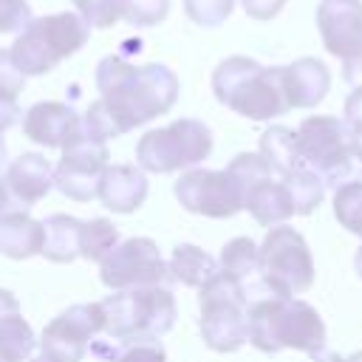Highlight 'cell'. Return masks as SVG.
<instances>
[{
  "label": "cell",
  "instance_id": "cell-1",
  "mask_svg": "<svg viewBox=\"0 0 362 362\" xmlns=\"http://www.w3.org/2000/svg\"><path fill=\"white\" fill-rule=\"evenodd\" d=\"M96 88L102 99L82 113V130L93 139H116L133 127L153 122L178 102V76L161 65H133L119 54H107L96 65Z\"/></svg>",
  "mask_w": 362,
  "mask_h": 362
},
{
  "label": "cell",
  "instance_id": "cell-2",
  "mask_svg": "<svg viewBox=\"0 0 362 362\" xmlns=\"http://www.w3.org/2000/svg\"><path fill=\"white\" fill-rule=\"evenodd\" d=\"M249 342L263 354H280L283 348L317 356L325 351V322L320 311L297 297L263 294L246 308Z\"/></svg>",
  "mask_w": 362,
  "mask_h": 362
},
{
  "label": "cell",
  "instance_id": "cell-3",
  "mask_svg": "<svg viewBox=\"0 0 362 362\" xmlns=\"http://www.w3.org/2000/svg\"><path fill=\"white\" fill-rule=\"evenodd\" d=\"M212 93L221 105L252 122H269L291 110L283 85V65L266 68L240 54L218 62L212 71Z\"/></svg>",
  "mask_w": 362,
  "mask_h": 362
},
{
  "label": "cell",
  "instance_id": "cell-4",
  "mask_svg": "<svg viewBox=\"0 0 362 362\" xmlns=\"http://www.w3.org/2000/svg\"><path fill=\"white\" fill-rule=\"evenodd\" d=\"M105 334L113 342L161 339L173 331L178 305L167 286H136L107 294L102 303Z\"/></svg>",
  "mask_w": 362,
  "mask_h": 362
},
{
  "label": "cell",
  "instance_id": "cell-5",
  "mask_svg": "<svg viewBox=\"0 0 362 362\" xmlns=\"http://www.w3.org/2000/svg\"><path fill=\"white\" fill-rule=\"evenodd\" d=\"M90 37V25L76 11H59L28 20L17 34L8 54L25 76H42L54 71L65 57L76 54Z\"/></svg>",
  "mask_w": 362,
  "mask_h": 362
},
{
  "label": "cell",
  "instance_id": "cell-6",
  "mask_svg": "<svg viewBox=\"0 0 362 362\" xmlns=\"http://www.w3.org/2000/svg\"><path fill=\"white\" fill-rule=\"evenodd\" d=\"M294 133L300 164L317 173L325 187L337 189L348 181H362V161L351 150V133L342 119L308 116Z\"/></svg>",
  "mask_w": 362,
  "mask_h": 362
},
{
  "label": "cell",
  "instance_id": "cell-7",
  "mask_svg": "<svg viewBox=\"0 0 362 362\" xmlns=\"http://www.w3.org/2000/svg\"><path fill=\"white\" fill-rule=\"evenodd\" d=\"M201 303V337L209 351L232 354L249 342V294L240 280L218 272L206 286L198 288Z\"/></svg>",
  "mask_w": 362,
  "mask_h": 362
},
{
  "label": "cell",
  "instance_id": "cell-8",
  "mask_svg": "<svg viewBox=\"0 0 362 362\" xmlns=\"http://www.w3.org/2000/svg\"><path fill=\"white\" fill-rule=\"evenodd\" d=\"M212 153V130L201 119H175L147 130L136 144V167L144 173H178L201 164Z\"/></svg>",
  "mask_w": 362,
  "mask_h": 362
},
{
  "label": "cell",
  "instance_id": "cell-9",
  "mask_svg": "<svg viewBox=\"0 0 362 362\" xmlns=\"http://www.w3.org/2000/svg\"><path fill=\"white\" fill-rule=\"evenodd\" d=\"M263 286L277 297H294L314 283V257L305 238L294 226H272L257 246Z\"/></svg>",
  "mask_w": 362,
  "mask_h": 362
},
{
  "label": "cell",
  "instance_id": "cell-10",
  "mask_svg": "<svg viewBox=\"0 0 362 362\" xmlns=\"http://www.w3.org/2000/svg\"><path fill=\"white\" fill-rule=\"evenodd\" d=\"M107 141L93 139L82 130L62 147V158L54 167V187L71 201H90L99 192L102 173L107 170Z\"/></svg>",
  "mask_w": 362,
  "mask_h": 362
},
{
  "label": "cell",
  "instance_id": "cell-11",
  "mask_svg": "<svg viewBox=\"0 0 362 362\" xmlns=\"http://www.w3.org/2000/svg\"><path fill=\"white\" fill-rule=\"evenodd\" d=\"M99 277L107 288L124 291L136 286H164L170 280V269L156 240L127 238V240H119L110 249V255L99 263Z\"/></svg>",
  "mask_w": 362,
  "mask_h": 362
},
{
  "label": "cell",
  "instance_id": "cell-12",
  "mask_svg": "<svg viewBox=\"0 0 362 362\" xmlns=\"http://www.w3.org/2000/svg\"><path fill=\"white\" fill-rule=\"evenodd\" d=\"M105 331V311L99 303H76L54 317L40 337L42 359L48 362H82L96 334Z\"/></svg>",
  "mask_w": 362,
  "mask_h": 362
},
{
  "label": "cell",
  "instance_id": "cell-13",
  "mask_svg": "<svg viewBox=\"0 0 362 362\" xmlns=\"http://www.w3.org/2000/svg\"><path fill=\"white\" fill-rule=\"evenodd\" d=\"M173 192L187 212L204 218H232L243 209L240 187L226 170L189 167L187 173L178 175Z\"/></svg>",
  "mask_w": 362,
  "mask_h": 362
},
{
  "label": "cell",
  "instance_id": "cell-14",
  "mask_svg": "<svg viewBox=\"0 0 362 362\" xmlns=\"http://www.w3.org/2000/svg\"><path fill=\"white\" fill-rule=\"evenodd\" d=\"M317 28L325 51L342 65L362 57V0H320Z\"/></svg>",
  "mask_w": 362,
  "mask_h": 362
},
{
  "label": "cell",
  "instance_id": "cell-15",
  "mask_svg": "<svg viewBox=\"0 0 362 362\" xmlns=\"http://www.w3.org/2000/svg\"><path fill=\"white\" fill-rule=\"evenodd\" d=\"M82 124V113L65 102H37L23 113V133L40 147H65Z\"/></svg>",
  "mask_w": 362,
  "mask_h": 362
},
{
  "label": "cell",
  "instance_id": "cell-16",
  "mask_svg": "<svg viewBox=\"0 0 362 362\" xmlns=\"http://www.w3.org/2000/svg\"><path fill=\"white\" fill-rule=\"evenodd\" d=\"M3 184L11 195V201L20 204L23 209H28V206L40 204L54 189V167L40 153H23L6 167Z\"/></svg>",
  "mask_w": 362,
  "mask_h": 362
},
{
  "label": "cell",
  "instance_id": "cell-17",
  "mask_svg": "<svg viewBox=\"0 0 362 362\" xmlns=\"http://www.w3.org/2000/svg\"><path fill=\"white\" fill-rule=\"evenodd\" d=\"M147 175L136 164H107L96 198L116 215H130L147 201Z\"/></svg>",
  "mask_w": 362,
  "mask_h": 362
},
{
  "label": "cell",
  "instance_id": "cell-18",
  "mask_svg": "<svg viewBox=\"0 0 362 362\" xmlns=\"http://www.w3.org/2000/svg\"><path fill=\"white\" fill-rule=\"evenodd\" d=\"M283 85L291 107H317L331 88V74L322 59L300 57L291 65H283Z\"/></svg>",
  "mask_w": 362,
  "mask_h": 362
},
{
  "label": "cell",
  "instance_id": "cell-19",
  "mask_svg": "<svg viewBox=\"0 0 362 362\" xmlns=\"http://www.w3.org/2000/svg\"><path fill=\"white\" fill-rule=\"evenodd\" d=\"M37 348V337L23 317L20 300L0 288V362H28Z\"/></svg>",
  "mask_w": 362,
  "mask_h": 362
},
{
  "label": "cell",
  "instance_id": "cell-20",
  "mask_svg": "<svg viewBox=\"0 0 362 362\" xmlns=\"http://www.w3.org/2000/svg\"><path fill=\"white\" fill-rule=\"evenodd\" d=\"M243 209H249V215L260 226H280L294 215L291 195H288L283 178H277V175H266V178L249 184V189L243 195Z\"/></svg>",
  "mask_w": 362,
  "mask_h": 362
},
{
  "label": "cell",
  "instance_id": "cell-21",
  "mask_svg": "<svg viewBox=\"0 0 362 362\" xmlns=\"http://www.w3.org/2000/svg\"><path fill=\"white\" fill-rule=\"evenodd\" d=\"M218 266H221V272H226L229 277H235V280L243 283V288L249 294V303L255 297L272 294L263 286V277H260V252H257V243L252 238H232L221 249Z\"/></svg>",
  "mask_w": 362,
  "mask_h": 362
},
{
  "label": "cell",
  "instance_id": "cell-22",
  "mask_svg": "<svg viewBox=\"0 0 362 362\" xmlns=\"http://www.w3.org/2000/svg\"><path fill=\"white\" fill-rule=\"evenodd\" d=\"M42 249V221L25 209H8L0 215V255L11 260H28Z\"/></svg>",
  "mask_w": 362,
  "mask_h": 362
},
{
  "label": "cell",
  "instance_id": "cell-23",
  "mask_svg": "<svg viewBox=\"0 0 362 362\" xmlns=\"http://www.w3.org/2000/svg\"><path fill=\"white\" fill-rule=\"evenodd\" d=\"M82 221L65 212H54L42 221V249L40 255L51 263H71L79 257Z\"/></svg>",
  "mask_w": 362,
  "mask_h": 362
},
{
  "label": "cell",
  "instance_id": "cell-24",
  "mask_svg": "<svg viewBox=\"0 0 362 362\" xmlns=\"http://www.w3.org/2000/svg\"><path fill=\"white\" fill-rule=\"evenodd\" d=\"M167 269H170V277H173L175 283L189 286V288L206 286V283L221 272L218 260H215L209 252H204V249H198V246H192V243H178V246L173 249V255H170Z\"/></svg>",
  "mask_w": 362,
  "mask_h": 362
},
{
  "label": "cell",
  "instance_id": "cell-25",
  "mask_svg": "<svg viewBox=\"0 0 362 362\" xmlns=\"http://www.w3.org/2000/svg\"><path fill=\"white\" fill-rule=\"evenodd\" d=\"M260 156L269 161L272 173L277 178L288 175L291 170L303 167L300 164V156H297V133L291 127H283V124H272L263 136H260V144H257Z\"/></svg>",
  "mask_w": 362,
  "mask_h": 362
},
{
  "label": "cell",
  "instance_id": "cell-26",
  "mask_svg": "<svg viewBox=\"0 0 362 362\" xmlns=\"http://www.w3.org/2000/svg\"><path fill=\"white\" fill-rule=\"evenodd\" d=\"M283 184H286V189L291 195L294 215H311L322 204V198H325V184L308 167L291 170L288 175H283Z\"/></svg>",
  "mask_w": 362,
  "mask_h": 362
},
{
  "label": "cell",
  "instance_id": "cell-27",
  "mask_svg": "<svg viewBox=\"0 0 362 362\" xmlns=\"http://www.w3.org/2000/svg\"><path fill=\"white\" fill-rule=\"evenodd\" d=\"M119 243V229L107 218H90L82 221V235H79V257L90 263H102L110 249Z\"/></svg>",
  "mask_w": 362,
  "mask_h": 362
},
{
  "label": "cell",
  "instance_id": "cell-28",
  "mask_svg": "<svg viewBox=\"0 0 362 362\" xmlns=\"http://www.w3.org/2000/svg\"><path fill=\"white\" fill-rule=\"evenodd\" d=\"M113 342V339H110ZM90 351L105 356L107 362H167V351L161 339H141V342H113L110 348L102 342H90Z\"/></svg>",
  "mask_w": 362,
  "mask_h": 362
},
{
  "label": "cell",
  "instance_id": "cell-29",
  "mask_svg": "<svg viewBox=\"0 0 362 362\" xmlns=\"http://www.w3.org/2000/svg\"><path fill=\"white\" fill-rule=\"evenodd\" d=\"M334 218L362 238V181H348L334 189Z\"/></svg>",
  "mask_w": 362,
  "mask_h": 362
},
{
  "label": "cell",
  "instance_id": "cell-30",
  "mask_svg": "<svg viewBox=\"0 0 362 362\" xmlns=\"http://www.w3.org/2000/svg\"><path fill=\"white\" fill-rule=\"evenodd\" d=\"M71 3L90 28H110L116 20H122L124 11V0H71Z\"/></svg>",
  "mask_w": 362,
  "mask_h": 362
},
{
  "label": "cell",
  "instance_id": "cell-31",
  "mask_svg": "<svg viewBox=\"0 0 362 362\" xmlns=\"http://www.w3.org/2000/svg\"><path fill=\"white\" fill-rule=\"evenodd\" d=\"M170 11V0H124L122 20H127L136 28L158 25Z\"/></svg>",
  "mask_w": 362,
  "mask_h": 362
},
{
  "label": "cell",
  "instance_id": "cell-32",
  "mask_svg": "<svg viewBox=\"0 0 362 362\" xmlns=\"http://www.w3.org/2000/svg\"><path fill=\"white\" fill-rule=\"evenodd\" d=\"M235 8V0H184V11L192 23L204 28L221 25Z\"/></svg>",
  "mask_w": 362,
  "mask_h": 362
},
{
  "label": "cell",
  "instance_id": "cell-33",
  "mask_svg": "<svg viewBox=\"0 0 362 362\" xmlns=\"http://www.w3.org/2000/svg\"><path fill=\"white\" fill-rule=\"evenodd\" d=\"M31 20L28 0H0V34H20Z\"/></svg>",
  "mask_w": 362,
  "mask_h": 362
},
{
  "label": "cell",
  "instance_id": "cell-34",
  "mask_svg": "<svg viewBox=\"0 0 362 362\" xmlns=\"http://www.w3.org/2000/svg\"><path fill=\"white\" fill-rule=\"evenodd\" d=\"M25 88V74L14 65L8 48H0V93L3 96H20Z\"/></svg>",
  "mask_w": 362,
  "mask_h": 362
},
{
  "label": "cell",
  "instance_id": "cell-35",
  "mask_svg": "<svg viewBox=\"0 0 362 362\" xmlns=\"http://www.w3.org/2000/svg\"><path fill=\"white\" fill-rule=\"evenodd\" d=\"M240 6L252 20H272L283 11L286 0H240Z\"/></svg>",
  "mask_w": 362,
  "mask_h": 362
},
{
  "label": "cell",
  "instance_id": "cell-36",
  "mask_svg": "<svg viewBox=\"0 0 362 362\" xmlns=\"http://www.w3.org/2000/svg\"><path fill=\"white\" fill-rule=\"evenodd\" d=\"M20 119H23V110H20L17 99H14V96H3V93H0V136H3L8 127H14Z\"/></svg>",
  "mask_w": 362,
  "mask_h": 362
},
{
  "label": "cell",
  "instance_id": "cell-37",
  "mask_svg": "<svg viewBox=\"0 0 362 362\" xmlns=\"http://www.w3.org/2000/svg\"><path fill=\"white\" fill-rule=\"evenodd\" d=\"M345 124H356L362 122V85H356L348 96H345V116H342Z\"/></svg>",
  "mask_w": 362,
  "mask_h": 362
},
{
  "label": "cell",
  "instance_id": "cell-38",
  "mask_svg": "<svg viewBox=\"0 0 362 362\" xmlns=\"http://www.w3.org/2000/svg\"><path fill=\"white\" fill-rule=\"evenodd\" d=\"M342 79L348 82V85H362V57L359 59H354V62H348V65H342Z\"/></svg>",
  "mask_w": 362,
  "mask_h": 362
},
{
  "label": "cell",
  "instance_id": "cell-39",
  "mask_svg": "<svg viewBox=\"0 0 362 362\" xmlns=\"http://www.w3.org/2000/svg\"><path fill=\"white\" fill-rule=\"evenodd\" d=\"M348 133H351V150H354V156L362 161V122L348 124Z\"/></svg>",
  "mask_w": 362,
  "mask_h": 362
},
{
  "label": "cell",
  "instance_id": "cell-40",
  "mask_svg": "<svg viewBox=\"0 0 362 362\" xmlns=\"http://www.w3.org/2000/svg\"><path fill=\"white\" fill-rule=\"evenodd\" d=\"M8 209H14V201H11L8 189H6V184L0 181V215H3V212H8Z\"/></svg>",
  "mask_w": 362,
  "mask_h": 362
},
{
  "label": "cell",
  "instance_id": "cell-41",
  "mask_svg": "<svg viewBox=\"0 0 362 362\" xmlns=\"http://www.w3.org/2000/svg\"><path fill=\"white\" fill-rule=\"evenodd\" d=\"M314 362H345V356H339L337 351H320L317 356H311Z\"/></svg>",
  "mask_w": 362,
  "mask_h": 362
},
{
  "label": "cell",
  "instance_id": "cell-42",
  "mask_svg": "<svg viewBox=\"0 0 362 362\" xmlns=\"http://www.w3.org/2000/svg\"><path fill=\"white\" fill-rule=\"evenodd\" d=\"M354 269H356V274H359V280H362V246H359L356 255H354Z\"/></svg>",
  "mask_w": 362,
  "mask_h": 362
},
{
  "label": "cell",
  "instance_id": "cell-43",
  "mask_svg": "<svg viewBox=\"0 0 362 362\" xmlns=\"http://www.w3.org/2000/svg\"><path fill=\"white\" fill-rule=\"evenodd\" d=\"M6 167H8V164H6V141H3V136H0V175L6 173Z\"/></svg>",
  "mask_w": 362,
  "mask_h": 362
},
{
  "label": "cell",
  "instance_id": "cell-44",
  "mask_svg": "<svg viewBox=\"0 0 362 362\" xmlns=\"http://www.w3.org/2000/svg\"><path fill=\"white\" fill-rule=\"evenodd\" d=\"M345 362H362V351H356V354H351V356H345Z\"/></svg>",
  "mask_w": 362,
  "mask_h": 362
},
{
  "label": "cell",
  "instance_id": "cell-45",
  "mask_svg": "<svg viewBox=\"0 0 362 362\" xmlns=\"http://www.w3.org/2000/svg\"><path fill=\"white\" fill-rule=\"evenodd\" d=\"M31 362H48V359H42V356H40V359H31Z\"/></svg>",
  "mask_w": 362,
  "mask_h": 362
}]
</instances>
